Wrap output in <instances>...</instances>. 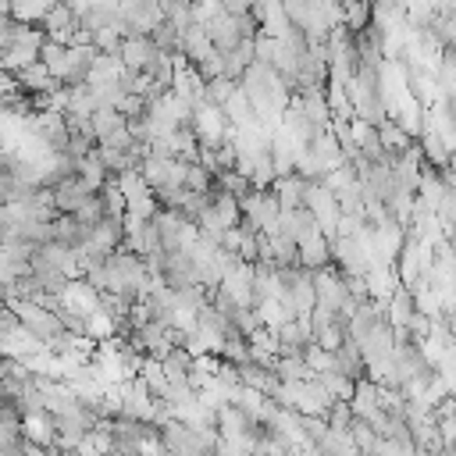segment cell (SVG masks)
<instances>
[{"label":"cell","mask_w":456,"mask_h":456,"mask_svg":"<svg viewBox=\"0 0 456 456\" xmlns=\"http://www.w3.org/2000/svg\"><path fill=\"white\" fill-rule=\"evenodd\" d=\"M153 53H157V46H153V39L150 36H121V46H118V57H121V64L128 68V71H146L150 68V61H153Z\"/></svg>","instance_id":"obj_1"},{"label":"cell","mask_w":456,"mask_h":456,"mask_svg":"<svg viewBox=\"0 0 456 456\" xmlns=\"http://www.w3.org/2000/svg\"><path fill=\"white\" fill-rule=\"evenodd\" d=\"M378 142H381V150H406V142H410V135L403 132V128H395V125H385L381 121V128H378Z\"/></svg>","instance_id":"obj_2"}]
</instances>
